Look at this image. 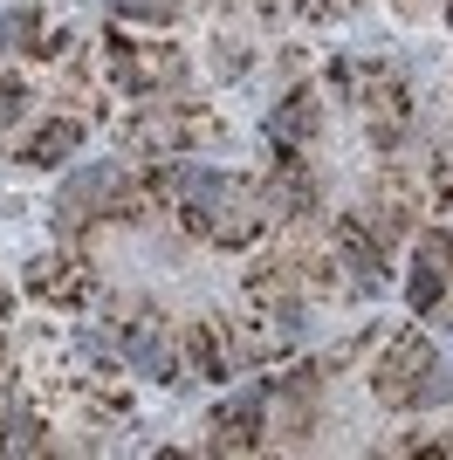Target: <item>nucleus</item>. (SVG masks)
Returning a JSON list of instances; mask_svg holds the SVG:
<instances>
[{
    "instance_id": "1a4fd4ad",
    "label": "nucleus",
    "mask_w": 453,
    "mask_h": 460,
    "mask_svg": "<svg viewBox=\"0 0 453 460\" xmlns=\"http://www.w3.org/2000/svg\"><path fill=\"white\" fill-rule=\"evenodd\" d=\"M14 117H21V90L7 83V90H0V124H14Z\"/></svg>"
},
{
    "instance_id": "39448f33",
    "label": "nucleus",
    "mask_w": 453,
    "mask_h": 460,
    "mask_svg": "<svg viewBox=\"0 0 453 460\" xmlns=\"http://www.w3.org/2000/svg\"><path fill=\"white\" fill-rule=\"evenodd\" d=\"M405 296H413V309H433L440 303V269H419L413 282H405Z\"/></svg>"
},
{
    "instance_id": "20e7f679",
    "label": "nucleus",
    "mask_w": 453,
    "mask_h": 460,
    "mask_svg": "<svg viewBox=\"0 0 453 460\" xmlns=\"http://www.w3.org/2000/svg\"><path fill=\"white\" fill-rule=\"evenodd\" d=\"M0 447H14V454H28V447H35V420H28V412H14V420H0Z\"/></svg>"
},
{
    "instance_id": "6e6552de",
    "label": "nucleus",
    "mask_w": 453,
    "mask_h": 460,
    "mask_svg": "<svg viewBox=\"0 0 453 460\" xmlns=\"http://www.w3.org/2000/svg\"><path fill=\"white\" fill-rule=\"evenodd\" d=\"M213 69H220V76H241L247 56H241V49H220V56H213Z\"/></svg>"
},
{
    "instance_id": "7ed1b4c3",
    "label": "nucleus",
    "mask_w": 453,
    "mask_h": 460,
    "mask_svg": "<svg viewBox=\"0 0 453 460\" xmlns=\"http://www.w3.org/2000/svg\"><path fill=\"white\" fill-rule=\"evenodd\" d=\"M35 7H14V14H0V56H7V49H28V41H35Z\"/></svg>"
},
{
    "instance_id": "f257e3e1",
    "label": "nucleus",
    "mask_w": 453,
    "mask_h": 460,
    "mask_svg": "<svg viewBox=\"0 0 453 460\" xmlns=\"http://www.w3.org/2000/svg\"><path fill=\"white\" fill-rule=\"evenodd\" d=\"M76 145H83V124H49V131L28 145V165H62Z\"/></svg>"
},
{
    "instance_id": "0eeeda50",
    "label": "nucleus",
    "mask_w": 453,
    "mask_h": 460,
    "mask_svg": "<svg viewBox=\"0 0 453 460\" xmlns=\"http://www.w3.org/2000/svg\"><path fill=\"white\" fill-rule=\"evenodd\" d=\"M419 261L447 275V269H453V241H440V234H426V241H419Z\"/></svg>"
},
{
    "instance_id": "f03ea898",
    "label": "nucleus",
    "mask_w": 453,
    "mask_h": 460,
    "mask_svg": "<svg viewBox=\"0 0 453 460\" xmlns=\"http://www.w3.org/2000/svg\"><path fill=\"white\" fill-rule=\"evenodd\" d=\"M268 131H275V137H309V131H316V103H309V96H289L282 111L268 117Z\"/></svg>"
},
{
    "instance_id": "423d86ee",
    "label": "nucleus",
    "mask_w": 453,
    "mask_h": 460,
    "mask_svg": "<svg viewBox=\"0 0 453 460\" xmlns=\"http://www.w3.org/2000/svg\"><path fill=\"white\" fill-rule=\"evenodd\" d=\"M111 7H117V14H138V21H165L179 0H111Z\"/></svg>"
},
{
    "instance_id": "9d476101",
    "label": "nucleus",
    "mask_w": 453,
    "mask_h": 460,
    "mask_svg": "<svg viewBox=\"0 0 453 460\" xmlns=\"http://www.w3.org/2000/svg\"><path fill=\"white\" fill-rule=\"evenodd\" d=\"M447 21H453V0H447Z\"/></svg>"
}]
</instances>
